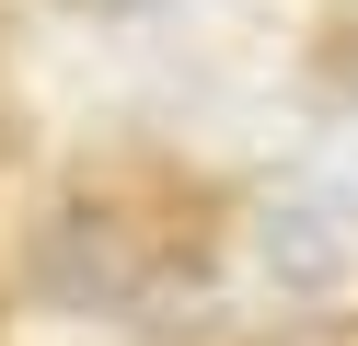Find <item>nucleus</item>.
I'll use <instances>...</instances> for the list:
<instances>
[{
	"mask_svg": "<svg viewBox=\"0 0 358 346\" xmlns=\"http://www.w3.org/2000/svg\"><path fill=\"white\" fill-rule=\"evenodd\" d=\"M47 300H81V312H104V300H139L150 254L127 219H104V208H70V219H47Z\"/></svg>",
	"mask_w": 358,
	"mask_h": 346,
	"instance_id": "obj_1",
	"label": "nucleus"
}]
</instances>
